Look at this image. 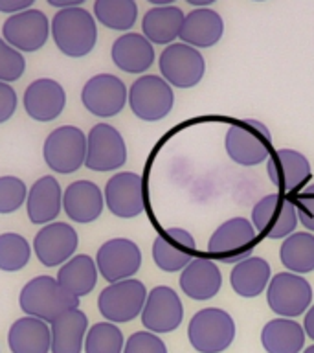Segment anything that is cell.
Returning <instances> with one entry per match:
<instances>
[{
  "mask_svg": "<svg viewBox=\"0 0 314 353\" xmlns=\"http://www.w3.org/2000/svg\"><path fill=\"white\" fill-rule=\"evenodd\" d=\"M19 305L26 316H35L44 322H55L61 314L79 309V298L68 292L57 278L48 274L35 276L21 289Z\"/></svg>",
  "mask_w": 314,
  "mask_h": 353,
  "instance_id": "obj_1",
  "label": "cell"
},
{
  "mask_svg": "<svg viewBox=\"0 0 314 353\" xmlns=\"http://www.w3.org/2000/svg\"><path fill=\"white\" fill-rule=\"evenodd\" d=\"M52 39L57 50L66 57H85L98 43L96 17L85 8L57 11L52 19Z\"/></svg>",
  "mask_w": 314,
  "mask_h": 353,
  "instance_id": "obj_2",
  "label": "cell"
},
{
  "mask_svg": "<svg viewBox=\"0 0 314 353\" xmlns=\"http://www.w3.org/2000/svg\"><path fill=\"white\" fill-rule=\"evenodd\" d=\"M187 339L195 352L222 353L236 339V322L224 309H200L189 320Z\"/></svg>",
  "mask_w": 314,
  "mask_h": 353,
  "instance_id": "obj_3",
  "label": "cell"
},
{
  "mask_svg": "<svg viewBox=\"0 0 314 353\" xmlns=\"http://www.w3.org/2000/svg\"><path fill=\"white\" fill-rule=\"evenodd\" d=\"M43 159L59 175L76 173L87 162V134L76 125L55 127L43 143Z\"/></svg>",
  "mask_w": 314,
  "mask_h": 353,
  "instance_id": "obj_4",
  "label": "cell"
},
{
  "mask_svg": "<svg viewBox=\"0 0 314 353\" xmlns=\"http://www.w3.org/2000/svg\"><path fill=\"white\" fill-rule=\"evenodd\" d=\"M272 134L258 120H242L230 125L226 132V153L239 165H258L270 159Z\"/></svg>",
  "mask_w": 314,
  "mask_h": 353,
  "instance_id": "obj_5",
  "label": "cell"
},
{
  "mask_svg": "<svg viewBox=\"0 0 314 353\" xmlns=\"http://www.w3.org/2000/svg\"><path fill=\"white\" fill-rule=\"evenodd\" d=\"M147 289L140 280H123L110 283L99 292L98 309L101 316L112 324H127L142 311L147 302Z\"/></svg>",
  "mask_w": 314,
  "mask_h": 353,
  "instance_id": "obj_6",
  "label": "cell"
},
{
  "mask_svg": "<svg viewBox=\"0 0 314 353\" xmlns=\"http://www.w3.org/2000/svg\"><path fill=\"white\" fill-rule=\"evenodd\" d=\"M129 105L136 118L143 121H160L175 105L173 88L164 77L142 76L129 88Z\"/></svg>",
  "mask_w": 314,
  "mask_h": 353,
  "instance_id": "obj_7",
  "label": "cell"
},
{
  "mask_svg": "<svg viewBox=\"0 0 314 353\" xmlns=\"http://www.w3.org/2000/svg\"><path fill=\"white\" fill-rule=\"evenodd\" d=\"M255 247V230L244 217H231L224 221L211 234L208 252L226 265H237L250 258Z\"/></svg>",
  "mask_w": 314,
  "mask_h": 353,
  "instance_id": "obj_8",
  "label": "cell"
},
{
  "mask_svg": "<svg viewBox=\"0 0 314 353\" xmlns=\"http://www.w3.org/2000/svg\"><path fill=\"white\" fill-rule=\"evenodd\" d=\"M313 302V287L294 272H280L269 283L266 303L280 319H296L307 313Z\"/></svg>",
  "mask_w": 314,
  "mask_h": 353,
  "instance_id": "obj_9",
  "label": "cell"
},
{
  "mask_svg": "<svg viewBox=\"0 0 314 353\" xmlns=\"http://www.w3.org/2000/svg\"><path fill=\"white\" fill-rule=\"evenodd\" d=\"M52 21L43 10L32 8L8 17L2 24V39L21 54H33L48 43Z\"/></svg>",
  "mask_w": 314,
  "mask_h": 353,
  "instance_id": "obj_10",
  "label": "cell"
},
{
  "mask_svg": "<svg viewBox=\"0 0 314 353\" xmlns=\"http://www.w3.org/2000/svg\"><path fill=\"white\" fill-rule=\"evenodd\" d=\"M253 228L269 239H283L294 234L297 226L296 204L281 193L264 195L252 210Z\"/></svg>",
  "mask_w": 314,
  "mask_h": 353,
  "instance_id": "obj_11",
  "label": "cell"
},
{
  "mask_svg": "<svg viewBox=\"0 0 314 353\" xmlns=\"http://www.w3.org/2000/svg\"><path fill=\"white\" fill-rule=\"evenodd\" d=\"M160 74L171 87L191 88L200 83L206 72L202 54L189 44L173 43L165 46L158 59Z\"/></svg>",
  "mask_w": 314,
  "mask_h": 353,
  "instance_id": "obj_12",
  "label": "cell"
},
{
  "mask_svg": "<svg viewBox=\"0 0 314 353\" xmlns=\"http://www.w3.org/2000/svg\"><path fill=\"white\" fill-rule=\"evenodd\" d=\"M127 162V145L121 132L110 123H96L87 134L85 168L98 173L120 170Z\"/></svg>",
  "mask_w": 314,
  "mask_h": 353,
  "instance_id": "obj_13",
  "label": "cell"
},
{
  "mask_svg": "<svg viewBox=\"0 0 314 353\" xmlns=\"http://www.w3.org/2000/svg\"><path fill=\"white\" fill-rule=\"evenodd\" d=\"M129 92L125 83L112 74H96L81 88V103L90 114L112 118L127 105Z\"/></svg>",
  "mask_w": 314,
  "mask_h": 353,
  "instance_id": "obj_14",
  "label": "cell"
},
{
  "mask_svg": "<svg viewBox=\"0 0 314 353\" xmlns=\"http://www.w3.org/2000/svg\"><path fill=\"white\" fill-rule=\"evenodd\" d=\"M33 252L44 267H63L79 247V236L70 223L55 221L43 226L33 237Z\"/></svg>",
  "mask_w": 314,
  "mask_h": 353,
  "instance_id": "obj_15",
  "label": "cell"
},
{
  "mask_svg": "<svg viewBox=\"0 0 314 353\" xmlns=\"http://www.w3.org/2000/svg\"><path fill=\"white\" fill-rule=\"evenodd\" d=\"M96 265L99 274L109 283L131 280L142 267V250L127 237H114L99 247Z\"/></svg>",
  "mask_w": 314,
  "mask_h": 353,
  "instance_id": "obj_16",
  "label": "cell"
},
{
  "mask_svg": "<svg viewBox=\"0 0 314 353\" xmlns=\"http://www.w3.org/2000/svg\"><path fill=\"white\" fill-rule=\"evenodd\" d=\"M105 206L120 219H132L143 214L145 195L143 179L132 171H120L107 181L103 190Z\"/></svg>",
  "mask_w": 314,
  "mask_h": 353,
  "instance_id": "obj_17",
  "label": "cell"
},
{
  "mask_svg": "<svg viewBox=\"0 0 314 353\" xmlns=\"http://www.w3.org/2000/svg\"><path fill=\"white\" fill-rule=\"evenodd\" d=\"M184 320L180 296L171 287L158 285L151 289L142 311V324L151 333H171Z\"/></svg>",
  "mask_w": 314,
  "mask_h": 353,
  "instance_id": "obj_18",
  "label": "cell"
},
{
  "mask_svg": "<svg viewBox=\"0 0 314 353\" xmlns=\"http://www.w3.org/2000/svg\"><path fill=\"white\" fill-rule=\"evenodd\" d=\"M22 105L32 120L48 123L63 114L66 107V92L59 81L52 77H39L24 88Z\"/></svg>",
  "mask_w": 314,
  "mask_h": 353,
  "instance_id": "obj_19",
  "label": "cell"
},
{
  "mask_svg": "<svg viewBox=\"0 0 314 353\" xmlns=\"http://www.w3.org/2000/svg\"><path fill=\"white\" fill-rule=\"evenodd\" d=\"M197 243L184 228H167L153 243V259L158 269L178 272L195 259Z\"/></svg>",
  "mask_w": 314,
  "mask_h": 353,
  "instance_id": "obj_20",
  "label": "cell"
},
{
  "mask_svg": "<svg viewBox=\"0 0 314 353\" xmlns=\"http://www.w3.org/2000/svg\"><path fill=\"white\" fill-rule=\"evenodd\" d=\"M63 190L54 175H44L30 186L26 214L32 225L46 226L55 223L63 210Z\"/></svg>",
  "mask_w": 314,
  "mask_h": 353,
  "instance_id": "obj_21",
  "label": "cell"
},
{
  "mask_svg": "<svg viewBox=\"0 0 314 353\" xmlns=\"http://www.w3.org/2000/svg\"><path fill=\"white\" fill-rule=\"evenodd\" d=\"M103 208L105 195L92 181L72 182L63 193V210L66 217L79 225H88L99 219Z\"/></svg>",
  "mask_w": 314,
  "mask_h": 353,
  "instance_id": "obj_22",
  "label": "cell"
},
{
  "mask_svg": "<svg viewBox=\"0 0 314 353\" xmlns=\"http://www.w3.org/2000/svg\"><path fill=\"white\" fill-rule=\"evenodd\" d=\"M266 175L281 192H296L308 181L311 164L305 154L294 149H280L270 154L266 162Z\"/></svg>",
  "mask_w": 314,
  "mask_h": 353,
  "instance_id": "obj_23",
  "label": "cell"
},
{
  "mask_svg": "<svg viewBox=\"0 0 314 353\" xmlns=\"http://www.w3.org/2000/svg\"><path fill=\"white\" fill-rule=\"evenodd\" d=\"M8 347L11 353H52V330L48 322L21 316L10 325Z\"/></svg>",
  "mask_w": 314,
  "mask_h": 353,
  "instance_id": "obj_24",
  "label": "cell"
},
{
  "mask_svg": "<svg viewBox=\"0 0 314 353\" xmlns=\"http://www.w3.org/2000/svg\"><path fill=\"white\" fill-rule=\"evenodd\" d=\"M224 33V22L217 11L198 8L187 13L180 30V41L193 48H211Z\"/></svg>",
  "mask_w": 314,
  "mask_h": 353,
  "instance_id": "obj_25",
  "label": "cell"
},
{
  "mask_svg": "<svg viewBox=\"0 0 314 353\" xmlns=\"http://www.w3.org/2000/svg\"><path fill=\"white\" fill-rule=\"evenodd\" d=\"M110 57L121 72L127 74H143L154 63V48L147 39L140 33H123L112 44Z\"/></svg>",
  "mask_w": 314,
  "mask_h": 353,
  "instance_id": "obj_26",
  "label": "cell"
},
{
  "mask_svg": "<svg viewBox=\"0 0 314 353\" xmlns=\"http://www.w3.org/2000/svg\"><path fill=\"white\" fill-rule=\"evenodd\" d=\"M180 289L193 300L204 302L220 291L222 274L211 259L197 256L180 274Z\"/></svg>",
  "mask_w": 314,
  "mask_h": 353,
  "instance_id": "obj_27",
  "label": "cell"
},
{
  "mask_svg": "<svg viewBox=\"0 0 314 353\" xmlns=\"http://www.w3.org/2000/svg\"><path fill=\"white\" fill-rule=\"evenodd\" d=\"M52 353H83L88 333V316L81 309H72L50 324Z\"/></svg>",
  "mask_w": 314,
  "mask_h": 353,
  "instance_id": "obj_28",
  "label": "cell"
},
{
  "mask_svg": "<svg viewBox=\"0 0 314 353\" xmlns=\"http://www.w3.org/2000/svg\"><path fill=\"white\" fill-rule=\"evenodd\" d=\"M186 15L178 6H154L143 15L142 30L143 37L151 44H173L176 37H180L182 24Z\"/></svg>",
  "mask_w": 314,
  "mask_h": 353,
  "instance_id": "obj_29",
  "label": "cell"
},
{
  "mask_svg": "<svg viewBox=\"0 0 314 353\" xmlns=\"http://www.w3.org/2000/svg\"><path fill=\"white\" fill-rule=\"evenodd\" d=\"M266 353H300L305 346V330L294 319L269 320L261 330Z\"/></svg>",
  "mask_w": 314,
  "mask_h": 353,
  "instance_id": "obj_30",
  "label": "cell"
},
{
  "mask_svg": "<svg viewBox=\"0 0 314 353\" xmlns=\"http://www.w3.org/2000/svg\"><path fill=\"white\" fill-rule=\"evenodd\" d=\"M98 265L88 254H76L57 270V281L74 296H87L98 283Z\"/></svg>",
  "mask_w": 314,
  "mask_h": 353,
  "instance_id": "obj_31",
  "label": "cell"
},
{
  "mask_svg": "<svg viewBox=\"0 0 314 353\" xmlns=\"http://www.w3.org/2000/svg\"><path fill=\"white\" fill-rule=\"evenodd\" d=\"M270 265L266 259L259 256H250L231 269V289L242 298H255L266 289L270 283Z\"/></svg>",
  "mask_w": 314,
  "mask_h": 353,
  "instance_id": "obj_32",
  "label": "cell"
},
{
  "mask_svg": "<svg viewBox=\"0 0 314 353\" xmlns=\"http://www.w3.org/2000/svg\"><path fill=\"white\" fill-rule=\"evenodd\" d=\"M281 263L294 274L314 270V236L311 232H294L280 248Z\"/></svg>",
  "mask_w": 314,
  "mask_h": 353,
  "instance_id": "obj_33",
  "label": "cell"
},
{
  "mask_svg": "<svg viewBox=\"0 0 314 353\" xmlns=\"http://www.w3.org/2000/svg\"><path fill=\"white\" fill-rule=\"evenodd\" d=\"M94 17L109 30L127 32L136 24L138 6L134 0H96Z\"/></svg>",
  "mask_w": 314,
  "mask_h": 353,
  "instance_id": "obj_34",
  "label": "cell"
},
{
  "mask_svg": "<svg viewBox=\"0 0 314 353\" xmlns=\"http://www.w3.org/2000/svg\"><path fill=\"white\" fill-rule=\"evenodd\" d=\"M33 247L28 239L17 232L0 234V270L19 272L30 263Z\"/></svg>",
  "mask_w": 314,
  "mask_h": 353,
  "instance_id": "obj_35",
  "label": "cell"
},
{
  "mask_svg": "<svg viewBox=\"0 0 314 353\" xmlns=\"http://www.w3.org/2000/svg\"><path fill=\"white\" fill-rule=\"evenodd\" d=\"M125 339L112 322H98L90 325L85 339V353H123Z\"/></svg>",
  "mask_w": 314,
  "mask_h": 353,
  "instance_id": "obj_36",
  "label": "cell"
},
{
  "mask_svg": "<svg viewBox=\"0 0 314 353\" xmlns=\"http://www.w3.org/2000/svg\"><path fill=\"white\" fill-rule=\"evenodd\" d=\"M30 188L15 175L0 176V215H8L24 206Z\"/></svg>",
  "mask_w": 314,
  "mask_h": 353,
  "instance_id": "obj_37",
  "label": "cell"
},
{
  "mask_svg": "<svg viewBox=\"0 0 314 353\" xmlns=\"http://www.w3.org/2000/svg\"><path fill=\"white\" fill-rule=\"evenodd\" d=\"M26 72V59L24 54L6 43L0 35V81L13 83L19 81Z\"/></svg>",
  "mask_w": 314,
  "mask_h": 353,
  "instance_id": "obj_38",
  "label": "cell"
},
{
  "mask_svg": "<svg viewBox=\"0 0 314 353\" xmlns=\"http://www.w3.org/2000/svg\"><path fill=\"white\" fill-rule=\"evenodd\" d=\"M123 353H167V346L151 331H136L127 339Z\"/></svg>",
  "mask_w": 314,
  "mask_h": 353,
  "instance_id": "obj_39",
  "label": "cell"
},
{
  "mask_svg": "<svg viewBox=\"0 0 314 353\" xmlns=\"http://www.w3.org/2000/svg\"><path fill=\"white\" fill-rule=\"evenodd\" d=\"M297 210V217L307 230L314 232V184L305 188L294 201Z\"/></svg>",
  "mask_w": 314,
  "mask_h": 353,
  "instance_id": "obj_40",
  "label": "cell"
},
{
  "mask_svg": "<svg viewBox=\"0 0 314 353\" xmlns=\"http://www.w3.org/2000/svg\"><path fill=\"white\" fill-rule=\"evenodd\" d=\"M19 107V96L10 83L0 81V123L10 121Z\"/></svg>",
  "mask_w": 314,
  "mask_h": 353,
  "instance_id": "obj_41",
  "label": "cell"
},
{
  "mask_svg": "<svg viewBox=\"0 0 314 353\" xmlns=\"http://www.w3.org/2000/svg\"><path fill=\"white\" fill-rule=\"evenodd\" d=\"M33 0H0V13L6 15H17L22 11L32 10Z\"/></svg>",
  "mask_w": 314,
  "mask_h": 353,
  "instance_id": "obj_42",
  "label": "cell"
},
{
  "mask_svg": "<svg viewBox=\"0 0 314 353\" xmlns=\"http://www.w3.org/2000/svg\"><path fill=\"white\" fill-rule=\"evenodd\" d=\"M48 6L61 10H72V8H83V0H48Z\"/></svg>",
  "mask_w": 314,
  "mask_h": 353,
  "instance_id": "obj_43",
  "label": "cell"
},
{
  "mask_svg": "<svg viewBox=\"0 0 314 353\" xmlns=\"http://www.w3.org/2000/svg\"><path fill=\"white\" fill-rule=\"evenodd\" d=\"M303 330H305V335L311 336L314 341V305L305 313V320H303Z\"/></svg>",
  "mask_w": 314,
  "mask_h": 353,
  "instance_id": "obj_44",
  "label": "cell"
},
{
  "mask_svg": "<svg viewBox=\"0 0 314 353\" xmlns=\"http://www.w3.org/2000/svg\"><path fill=\"white\" fill-rule=\"evenodd\" d=\"M191 6H206V4H211L213 0H187Z\"/></svg>",
  "mask_w": 314,
  "mask_h": 353,
  "instance_id": "obj_45",
  "label": "cell"
},
{
  "mask_svg": "<svg viewBox=\"0 0 314 353\" xmlns=\"http://www.w3.org/2000/svg\"><path fill=\"white\" fill-rule=\"evenodd\" d=\"M303 353H314V344H313V346H308L307 350H305V352H303Z\"/></svg>",
  "mask_w": 314,
  "mask_h": 353,
  "instance_id": "obj_46",
  "label": "cell"
},
{
  "mask_svg": "<svg viewBox=\"0 0 314 353\" xmlns=\"http://www.w3.org/2000/svg\"><path fill=\"white\" fill-rule=\"evenodd\" d=\"M0 353H2V352H0Z\"/></svg>",
  "mask_w": 314,
  "mask_h": 353,
  "instance_id": "obj_47",
  "label": "cell"
}]
</instances>
